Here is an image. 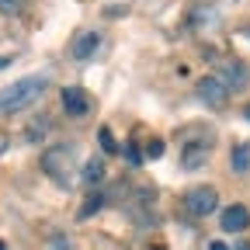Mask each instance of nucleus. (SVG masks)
<instances>
[{"instance_id": "obj_8", "label": "nucleus", "mask_w": 250, "mask_h": 250, "mask_svg": "<svg viewBox=\"0 0 250 250\" xmlns=\"http://www.w3.org/2000/svg\"><path fill=\"white\" fill-rule=\"evenodd\" d=\"M98 45H101V35H98V31H87V35H80L73 42V56L77 59H90L94 52H98Z\"/></svg>"}, {"instance_id": "obj_4", "label": "nucleus", "mask_w": 250, "mask_h": 250, "mask_svg": "<svg viewBox=\"0 0 250 250\" xmlns=\"http://www.w3.org/2000/svg\"><path fill=\"white\" fill-rule=\"evenodd\" d=\"M198 98L205 104H212V108H223L226 98H229V90L219 83V77H205V80H198Z\"/></svg>"}, {"instance_id": "obj_11", "label": "nucleus", "mask_w": 250, "mask_h": 250, "mask_svg": "<svg viewBox=\"0 0 250 250\" xmlns=\"http://www.w3.org/2000/svg\"><path fill=\"white\" fill-rule=\"evenodd\" d=\"M233 170H240V174L250 170V149H247V146H236V149H233Z\"/></svg>"}, {"instance_id": "obj_2", "label": "nucleus", "mask_w": 250, "mask_h": 250, "mask_svg": "<svg viewBox=\"0 0 250 250\" xmlns=\"http://www.w3.org/2000/svg\"><path fill=\"white\" fill-rule=\"evenodd\" d=\"M42 170L59 188H73L77 184V153H73V146H49L42 153Z\"/></svg>"}, {"instance_id": "obj_5", "label": "nucleus", "mask_w": 250, "mask_h": 250, "mask_svg": "<svg viewBox=\"0 0 250 250\" xmlns=\"http://www.w3.org/2000/svg\"><path fill=\"white\" fill-rule=\"evenodd\" d=\"M205 160H208V143H205V139H191V143L181 149V164H184L188 170L205 167Z\"/></svg>"}, {"instance_id": "obj_12", "label": "nucleus", "mask_w": 250, "mask_h": 250, "mask_svg": "<svg viewBox=\"0 0 250 250\" xmlns=\"http://www.w3.org/2000/svg\"><path fill=\"white\" fill-rule=\"evenodd\" d=\"M101 205H104V198H101V195H94V198H90V202H87V208H80V219H87V215H90V212H98V208H101Z\"/></svg>"}, {"instance_id": "obj_14", "label": "nucleus", "mask_w": 250, "mask_h": 250, "mask_svg": "<svg viewBox=\"0 0 250 250\" xmlns=\"http://www.w3.org/2000/svg\"><path fill=\"white\" fill-rule=\"evenodd\" d=\"M146 156H149V160H160V156H164V143H160V139H153V143L146 146Z\"/></svg>"}, {"instance_id": "obj_16", "label": "nucleus", "mask_w": 250, "mask_h": 250, "mask_svg": "<svg viewBox=\"0 0 250 250\" xmlns=\"http://www.w3.org/2000/svg\"><path fill=\"white\" fill-rule=\"evenodd\" d=\"M101 143H104V149H108V153H118V146L111 143V132H108V129H101Z\"/></svg>"}, {"instance_id": "obj_17", "label": "nucleus", "mask_w": 250, "mask_h": 250, "mask_svg": "<svg viewBox=\"0 0 250 250\" xmlns=\"http://www.w3.org/2000/svg\"><path fill=\"white\" fill-rule=\"evenodd\" d=\"M208 250H229V247H226V243H223V240H215V243H212V247H208Z\"/></svg>"}, {"instance_id": "obj_18", "label": "nucleus", "mask_w": 250, "mask_h": 250, "mask_svg": "<svg viewBox=\"0 0 250 250\" xmlns=\"http://www.w3.org/2000/svg\"><path fill=\"white\" fill-rule=\"evenodd\" d=\"M4 66H11V59H7V56H0V70H4Z\"/></svg>"}, {"instance_id": "obj_6", "label": "nucleus", "mask_w": 250, "mask_h": 250, "mask_svg": "<svg viewBox=\"0 0 250 250\" xmlns=\"http://www.w3.org/2000/svg\"><path fill=\"white\" fill-rule=\"evenodd\" d=\"M247 226H250L247 205H229V208L223 212V229H226V233H243Z\"/></svg>"}, {"instance_id": "obj_10", "label": "nucleus", "mask_w": 250, "mask_h": 250, "mask_svg": "<svg viewBox=\"0 0 250 250\" xmlns=\"http://www.w3.org/2000/svg\"><path fill=\"white\" fill-rule=\"evenodd\" d=\"M219 83H223L226 90H233V87H240L243 83V66H236V62H229V66L219 73Z\"/></svg>"}, {"instance_id": "obj_19", "label": "nucleus", "mask_w": 250, "mask_h": 250, "mask_svg": "<svg viewBox=\"0 0 250 250\" xmlns=\"http://www.w3.org/2000/svg\"><path fill=\"white\" fill-rule=\"evenodd\" d=\"M233 250H250V243H236V247H233Z\"/></svg>"}, {"instance_id": "obj_9", "label": "nucleus", "mask_w": 250, "mask_h": 250, "mask_svg": "<svg viewBox=\"0 0 250 250\" xmlns=\"http://www.w3.org/2000/svg\"><path fill=\"white\" fill-rule=\"evenodd\" d=\"M101 181H104V160H101V156H90V160L83 164V184L98 188Z\"/></svg>"}, {"instance_id": "obj_15", "label": "nucleus", "mask_w": 250, "mask_h": 250, "mask_svg": "<svg viewBox=\"0 0 250 250\" xmlns=\"http://www.w3.org/2000/svg\"><path fill=\"white\" fill-rule=\"evenodd\" d=\"M45 129H49V125H45V118H39V125H31V129H28V139H39V136H45Z\"/></svg>"}, {"instance_id": "obj_7", "label": "nucleus", "mask_w": 250, "mask_h": 250, "mask_svg": "<svg viewBox=\"0 0 250 250\" xmlns=\"http://www.w3.org/2000/svg\"><path fill=\"white\" fill-rule=\"evenodd\" d=\"M87 108H90V101H87V94L80 87H66V90H62V111H66V115H87Z\"/></svg>"}, {"instance_id": "obj_3", "label": "nucleus", "mask_w": 250, "mask_h": 250, "mask_svg": "<svg viewBox=\"0 0 250 250\" xmlns=\"http://www.w3.org/2000/svg\"><path fill=\"white\" fill-rule=\"evenodd\" d=\"M215 205H219V195H215V188H208V184H198V188H191V191L184 195V208L191 212L195 219L212 215Z\"/></svg>"}, {"instance_id": "obj_20", "label": "nucleus", "mask_w": 250, "mask_h": 250, "mask_svg": "<svg viewBox=\"0 0 250 250\" xmlns=\"http://www.w3.org/2000/svg\"><path fill=\"white\" fill-rule=\"evenodd\" d=\"M243 115H247V122H250V104H247V108H243Z\"/></svg>"}, {"instance_id": "obj_21", "label": "nucleus", "mask_w": 250, "mask_h": 250, "mask_svg": "<svg viewBox=\"0 0 250 250\" xmlns=\"http://www.w3.org/2000/svg\"><path fill=\"white\" fill-rule=\"evenodd\" d=\"M0 250H7V247H4V240H0Z\"/></svg>"}, {"instance_id": "obj_13", "label": "nucleus", "mask_w": 250, "mask_h": 250, "mask_svg": "<svg viewBox=\"0 0 250 250\" xmlns=\"http://www.w3.org/2000/svg\"><path fill=\"white\" fill-rule=\"evenodd\" d=\"M24 7V0H0V11H4V14H18Z\"/></svg>"}, {"instance_id": "obj_1", "label": "nucleus", "mask_w": 250, "mask_h": 250, "mask_svg": "<svg viewBox=\"0 0 250 250\" xmlns=\"http://www.w3.org/2000/svg\"><path fill=\"white\" fill-rule=\"evenodd\" d=\"M45 87H49V77H45V73L14 80L11 87L0 90V115H14V111L31 108V104H35V101L42 98V94H45Z\"/></svg>"}]
</instances>
